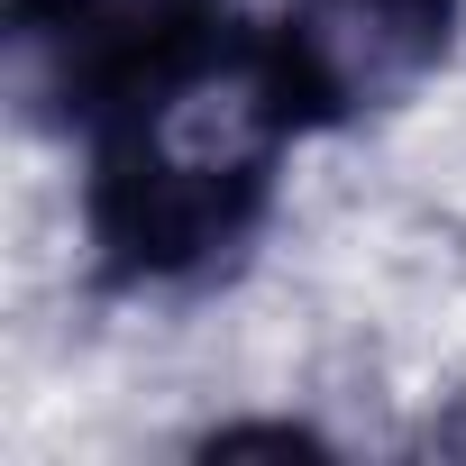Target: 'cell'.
<instances>
[{
    "instance_id": "3",
    "label": "cell",
    "mask_w": 466,
    "mask_h": 466,
    "mask_svg": "<svg viewBox=\"0 0 466 466\" xmlns=\"http://www.w3.org/2000/svg\"><path fill=\"white\" fill-rule=\"evenodd\" d=\"M384 192H402L439 238H466V74L420 83L384 119Z\"/></svg>"
},
{
    "instance_id": "2",
    "label": "cell",
    "mask_w": 466,
    "mask_h": 466,
    "mask_svg": "<svg viewBox=\"0 0 466 466\" xmlns=\"http://www.w3.org/2000/svg\"><path fill=\"white\" fill-rule=\"evenodd\" d=\"M448 46V0H284V65L311 101L393 110Z\"/></svg>"
},
{
    "instance_id": "1",
    "label": "cell",
    "mask_w": 466,
    "mask_h": 466,
    "mask_svg": "<svg viewBox=\"0 0 466 466\" xmlns=\"http://www.w3.org/2000/svg\"><path fill=\"white\" fill-rule=\"evenodd\" d=\"M293 65L257 46H201L147 74V92L119 119L110 174H101V219L137 257H192L238 219L284 137H293Z\"/></svg>"
}]
</instances>
